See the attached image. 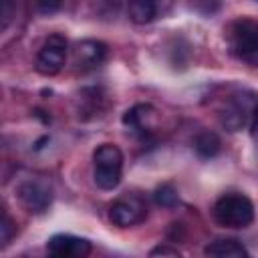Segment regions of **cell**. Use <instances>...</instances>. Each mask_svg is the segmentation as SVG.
<instances>
[{
	"label": "cell",
	"mask_w": 258,
	"mask_h": 258,
	"mask_svg": "<svg viewBox=\"0 0 258 258\" xmlns=\"http://www.w3.org/2000/svg\"><path fill=\"white\" fill-rule=\"evenodd\" d=\"M230 52L250 67H258V20L238 18L226 30Z\"/></svg>",
	"instance_id": "1"
},
{
	"label": "cell",
	"mask_w": 258,
	"mask_h": 258,
	"mask_svg": "<svg viewBox=\"0 0 258 258\" xmlns=\"http://www.w3.org/2000/svg\"><path fill=\"white\" fill-rule=\"evenodd\" d=\"M214 218L226 228H246L254 222V206L244 194H224L214 204Z\"/></svg>",
	"instance_id": "2"
},
{
	"label": "cell",
	"mask_w": 258,
	"mask_h": 258,
	"mask_svg": "<svg viewBox=\"0 0 258 258\" xmlns=\"http://www.w3.org/2000/svg\"><path fill=\"white\" fill-rule=\"evenodd\" d=\"M95 183L101 189H113L119 185L123 175V153L113 143H103L93 153Z\"/></svg>",
	"instance_id": "3"
},
{
	"label": "cell",
	"mask_w": 258,
	"mask_h": 258,
	"mask_svg": "<svg viewBox=\"0 0 258 258\" xmlns=\"http://www.w3.org/2000/svg\"><path fill=\"white\" fill-rule=\"evenodd\" d=\"M147 216V204L137 194H123L111 204L109 218L119 228H131L145 220Z\"/></svg>",
	"instance_id": "4"
},
{
	"label": "cell",
	"mask_w": 258,
	"mask_h": 258,
	"mask_svg": "<svg viewBox=\"0 0 258 258\" xmlns=\"http://www.w3.org/2000/svg\"><path fill=\"white\" fill-rule=\"evenodd\" d=\"M64 58H67V38L62 34L54 32L40 46V50L36 54L34 69L40 75L50 77V75H56L64 67Z\"/></svg>",
	"instance_id": "5"
},
{
	"label": "cell",
	"mask_w": 258,
	"mask_h": 258,
	"mask_svg": "<svg viewBox=\"0 0 258 258\" xmlns=\"http://www.w3.org/2000/svg\"><path fill=\"white\" fill-rule=\"evenodd\" d=\"M16 194H18L20 204L32 214H42L52 204V187L48 181H44L40 177H30V179L22 181L18 185Z\"/></svg>",
	"instance_id": "6"
},
{
	"label": "cell",
	"mask_w": 258,
	"mask_h": 258,
	"mask_svg": "<svg viewBox=\"0 0 258 258\" xmlns=\"http://www.w3.org/2000/svg\"><path fill=\"white\" fill-rule=\"evenodd\" d=\"M91 250L93 246L85 238L56 234L46 244V258H89Z\"/></svg>",
	"instance_id": "7"
},
{
	"label": "cell",
	"mask_w": 258,
	"mask_h": 258,
	"mask_svg": "<svg viewBox=\"0 0 258 258\" xmlns=\"http://www.w3.org/2000/svg\"><path fill=\"white\" fill-rule=\"evenodd\" d=\"M105 56H107V44L101 40H93V38L77 42V46L73 50L75 64L81 71H89V69L99 67L105 60Z\"/></svg>",
	"instance_id": "8"
},
{
	"label": "cell",
	"mask_w": 258,
	"mask_h": 258,
	"mask_svg": "<svg viewBox=\"0 0 258 258\" xmlns=\"http://www.w3.org/2000/svg\"><path fill=\"white\" fill-rule=\"evenodd\" d=\"M153 117H155V109L151 107V105H135V107H131L129 111H125V115H123V125L127 127V129H131L133 133H141V135H145L147 131H149V127H151V121H153Z\"/></svg>",
	"instance_id": "9"
},
{
	"label": "cell",
	"mask_w": 258,
	"mask_h": 258,
	"mask_svg": "<svg viewBox=\"0 0 258 258\" xmlns=\"http://www.w3.org/2000/svg\"><path fill=\"white\" fill-rule=\"evenodd\" d=\"M208 258H250L246 246L234 238H220L206 246Z\"/></svg>",
	"instance_id": "10"
},
{
	"label": "cell",
	"mask_w": 258,
	"mask_h": 258,
	"mask_svg": "<svg viewBox=\"0 0 258 258\" xmlns=\"http://www.w3.org/2000/svg\"><path fill=\"white\" fill-rule=\"evenodd\" d=\"M248 115H250V103H246V99L234 97L226 105V109L222 111V123L230 131H238V129H242L246 125Z\"/></svg>",
	"instance_id": "11"
},
{
	"label": "cell",
	"mask_w": 258,
	"mask_h": 258,
	"mask_svg": "<svg viewBox=\"0 0 258 258\" xmlns=\"http://www.w3.org/2000/svg\"><path fill=\"white\" fill-rule=\"evenodd\" d=\"M127 14L135 24H149L159 14V4L151 0H133L127 6Z\"/></svg>",
	"instance_id": "12"
},
{
	"label": "cell",
	"mask_w": 258,
	"mask_h": 258,
	"mask_svg": "<svg viewBox=\"0 0 258 258\" xmlns=\"http://www.w3.org/2000/svg\"><path fill=\"white\" fill-rule=\"evenodd\" d=\"M220 137L212 131H204L194 139V149L198 151L200 157H214L220 151Z\"/></svg>",
	"instance_id": "13"
},
{
	"label": "cell",
	"mask_w": 258,
	"mask_h": 258,
	"mask_svg": "<svg viewBox=\"0 0 258 258\" xmlns=\"http://www.w3.org/2000/svg\"><path fill=\"white\" fill-rule=\"evenodd\" d=\"M153 198H155V202L159 204V206H163V208H173L177 202H179V198H177V191L171 187V185H161V187H157L155 189V194H153Z\"/></svg>",
	"instance_id": "14"
},
{
	"label": "cell",
	"mask_w": 258,
	"mask_h": 258,
	"mask_svg": "<svg viewBox=\"0 0 258 258\" xmlns=\"http://www.w3.org/2000/svg\"><path fill=\"white\" fill-rule=\"evenodd\" d=\"M14 234H16V224H14V220L8 216V212L4 210V212H2V222H0V240H2V246H6V244L12 240Z\"/></svg>",
	"instance_id": "15"
},
{
	"label": "cell",
	"mask_w": 258,
	"mask_h": 258,
	"mask_svg": "<svg viewBox=\"0 0 258 258\" xmlns=\"http://www.w3.org/2000/svg\"><path fill=\"white\" fill-rule=\"evenodd\" d=\"M147 258H181V254H179V250L173 248V246L159 244V246H155V248L149 252Z\"/></svg>",
	"instance_id": "16"
}]
</instances>
